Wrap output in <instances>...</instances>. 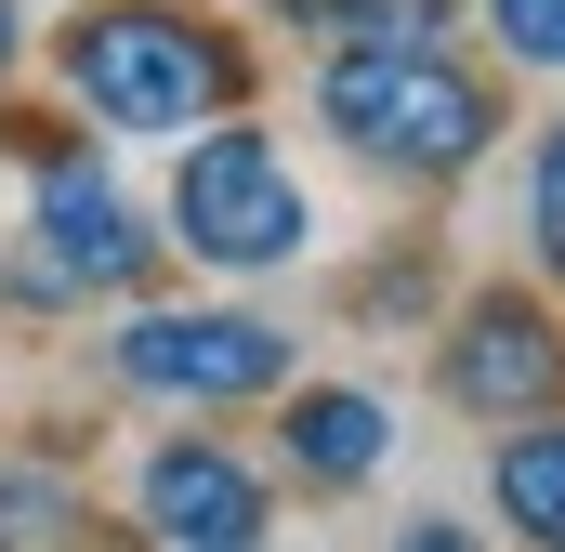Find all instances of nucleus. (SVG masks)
<instances>
[{"instance_id": "0eeeda50", "label": "nucleus", "mask_w": 565, "mask_h": 552, "mask_svg": "<svg viewBox=\"0 0 565 552\" xmlns=\"http://www.w3.org/2000/svg\"><path fill=\"white\" fill-rule=\"evenodd\" d=\"M132 500H145V527H158L171 552H264V540H277V500H264V474H250V460H224L211 434L158 447Z\"/></svg>"}, {"instance_id": "39448f33", "label": "nucleus", "mask_w": 565, "mask_h": 552, "mask_svg": "<svg viewBox=\"0 0 565 552\" xmlns=\"http://www.w3.org/2000/svg\"><path fill=\"white\" fill-rule=\"evenodd\" d=\"M158 264V211H132L93 158H53L40 171V211H26V264L0 276L13 302H66V289H132Z\"/></svg>"}, {"instance_id": "7ed1b4c3", "label": "nucleus", "mask_w": 565, "mask_h": 552, "mask_svg": "<svg viewBox=\"0 0 565 552\" xmlns=\"http://www.w3.org/2000/svg\"><path fill=\"white\" fill-rule=\"evenodd\" d=\"M171 237L211 276H277V264H302L316 211H302V184L264 132L211 119V132H184V171H171Z\"/></svg>"}, {"instance_id": "6e6552de", "label": "nucleus", "mask_w": 565, "mask_h": 552, "mask_svg": "<svg viewBox=\"0 0 565 552\" xmlns=\"http://www.w3.org/2000/svg\"><path fill=\"white\" fill-rule=\"evenodd\" d=\"M277 447H289L302 487H369V474L395 460V408H382V395H342V382H302L289 421H277Z\"/></svg>"}, {"instance_id": "f03ea898", "label": "nucleus", "mask_w": 565, "mask_h": 552, "mask_svg": "<svg viewBox=\"0 0 565 552\" xmlns=\"http://www.w3.org/2000/svg\"><path fill=\"white\" fill-rule=\"evenodd\" d=\"M316 119L355 145L369 171H395V184H447V171H473L487 132H500V106H487L434 40H329Z\"/></svg>"}, {"instance_id": "423d86ee", "label": "nucleus", "mask_w": 565, "mask_h": 552, "mask_svg": "<svg viewBox=\"0 0 565 552\" xmlns=\"http://www.w3.org/2000/svg\"><path fill=\"white\" fill-rule=\"evenodd\" d=\"M447 395H460L473 421L565 408V329L540 316V302H513V289H473L460 329H447Z\"/></svg>"}, {"instance_id": "ddd939ff", "label": "nucleus", "mask_w": 565, "mask_h": 552, "mask_svg": "<svg viewBox=\"0 0 565 552\" xmlns=\"http://www.w3.org/2000/svg\"><path fill=\"white\" fill-rule=\"evenodd\" d=\"M66 527V487H26V474H0V540H53Z\"/></svg>"}, {"instance_id": "1a4fd4ad", "label": "nucleus", "mask_w": 565, "mask_h": 552, "mask_svg": "<svg viewBox=\"0 0 565 552\" xmlns=\"http://www.w3.org/2000/svg\"><path fill=\"white\" fill-rule=\"evenodd\" d=\"M500 513H513V540H553L565 552V421L553 408L500 447Z\"/></svg>"}, {"instance_id": "f8f14e48", "label": "nucleus", "mask_w": 565, "mask_h": 552, "mask_svg": "<svg viewBox=\"0 0 565 552\" xmlns=\"http://www.w3.org/2000/svg\"><path fill=\"white\" fill-rule=\"evenodd\" d=\"M487 26L513 66H565V0H487Z\"/></svg>"}, {"instance_id": "4468645a", "label": "nucleus", "mask_w": 565, "mask_h": 552, "mask_svg": "<svg viewBox=\"0 0 565 552\" xmlns=\"http://www.w3.org/2000/svg\"><path fill=\"white\" fill-rule=\"evenodd\" d=\"M13 53H26V13H13V0H0V79H13Z\"/></svg>"}, {"instance_id": "9d476101", "label": "nucleus", "mask_w": 565, "mask_h": 552, "mask_svg": "<svg viewBox=\"0 0 565 552\" xmlns=\"http://www.w3.org/2000/svg\"><path fill=\"white\" fill-rule=\"evenodd\" d=\"M277 26H316V40H434L460 0H264Z\"/></svg>"}, {"instance_id": "f257e3e1", "label": "nucleus", "mask_w": 565, "mask_h": 552, "mask_svg": "<svg viewBox=\"0 0 565 552\" xmlns=\"http://www.w3.org/2000/svg\"><path fill=\"white\" fill-rule=\"evenodd\" d=\"M66 79L106 132H211L250 93V53L184 0H93L66 26Z\"/></svg>"}, {"instance_id": "9b49d317", "label": "nucleus", "mask_w": 565, "mask_h": 552, "mask_svg": "<svg viewBox=\"0 0 565 552\" xmlns=\"http://www.w3.org/2000/svg\"><path fill=\"white\" fill-rule=\"evenodd\" d=\"M526 237H540V264L565 276V132H540V158H526Z\"/></svg>"}, {"instance_id": "20e7f679", "label": "nucleus", "mask_w": 565, "mask_h": 552, "mask_svg": "<svg viewBox=\"0 0 565 552\" xmlns=\"http://www.w3.org/2000/svg\"><path fill=\"white\" fill-rule=\"evenodd\" d=\"M119 382L132 395H184V408H237V395H289V329L277 316H224V302H158L119 316Z\"/></svg>"}]
</instances>
